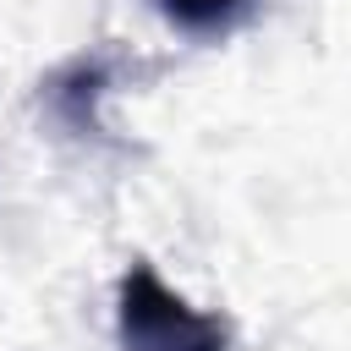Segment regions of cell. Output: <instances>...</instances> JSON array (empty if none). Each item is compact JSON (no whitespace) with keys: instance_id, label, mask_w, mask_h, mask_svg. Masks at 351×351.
Returning <instances> with one entry per match:
<instances>
[{"instance_id":"1","label":"cell","mask_w":351,"mask_h":351,"mask_svg":"<svg viewBox=\"0 0 351 351\" xmlns=\"http://www.w3.org/2000/svg\"><path fill=\"white\" fill-rule=\"evenodd\" d=\"M115 335H121V351H230L225 318L192 307L143 258L121 274V291H115Z\"/></svg>"},{"instance_id":"2","label":"cell","mask_w":351,"mask_h":351,"mask_svg":"<svg viewBox=\"0 0 351 351\" xmlns=\"http://www.w3.org/2000/svg\"><path fill=\"white\" fill-rule=\"evenodd\" d=\"M104 88H110V66L99 55H77L71 66H60L44 82V99H49V110L71 132H99V99H104Z\"/></svg>"},{"instance_id":"3","label":"cell","mask_w":351,"mask_h":351,"mask_svg":"<svg viewBox=\"0 0 351 351\" xmlns=\"http://www.w3.org/2000/svg\"><path fill=\"white\" fill-rule=\"evenodd\" d=\"M252 0H159V11L181 27V33H225Z\"/></svg>"}]
</instances>
